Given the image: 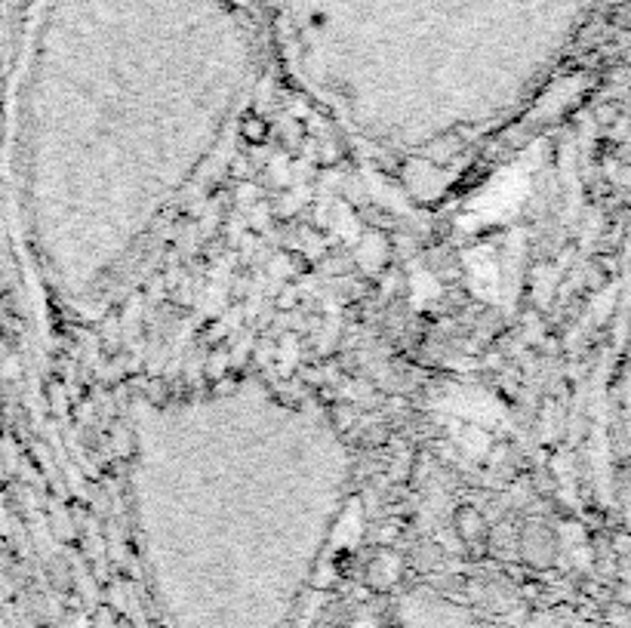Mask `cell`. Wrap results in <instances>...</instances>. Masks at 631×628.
I'll return each mask as SVG.
<instances>
[{
    "label": "cell",
    "mask_w": 631,
    "mask_h": 628,
    "mask_svg": "<svg viewBox=\"0 0 631 628\" xmlns=\"http://www.w3.org/2000/svg\"><path fill=\"white\" fill-rule=\"evenodd\" d=\"M139 521L182 628H278L321 558L345 493V447L314 413L234 388L148 410Z\"/></svg>",
    "instance_id": "6da1fadb"
}]
</instances>
